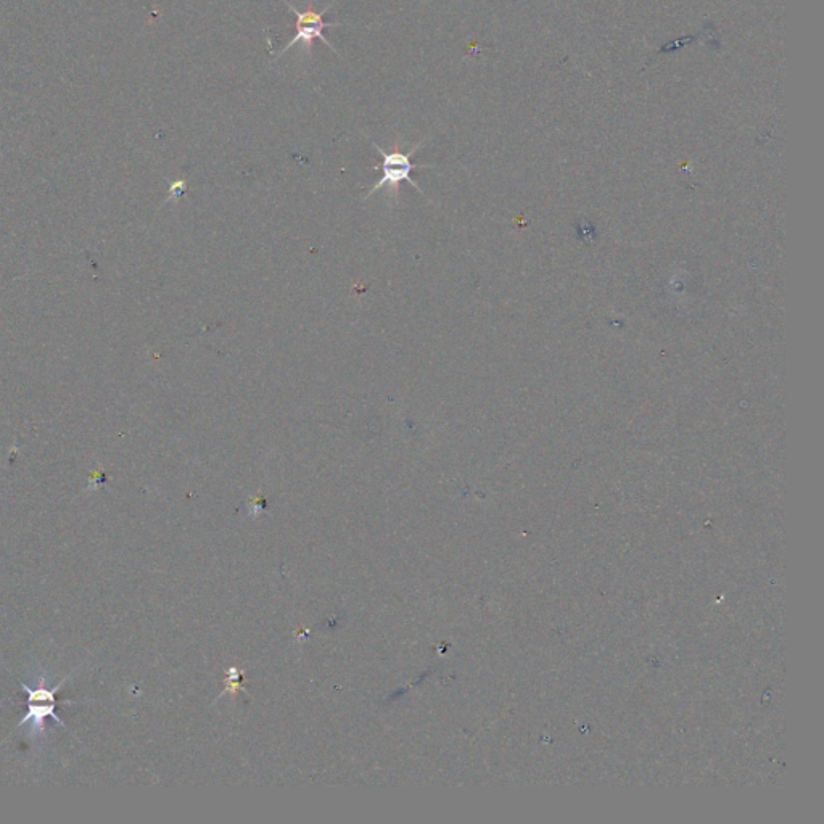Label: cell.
<instances>
[{"mask_svg":"<svg viewBox=\"0 0 824 824\" xmlns=\"http://www.w3.org/2000/svg\"><path fill=\"white\" fill-rule=\"evenodd\" d=\"M372 145H374V149L377 150L380 157H382V163L374 166L375 171H379V169L382 171V178L375 182V186L367 192L366 198L371 197V195L375 194L377 190L388 187V190H390V195H392L395 200H398V197H400L401 182L404 181L409 182V184H411V186L414 187L419 194L424 195L421 187L417 186L416 182L412 181L411 178V173L414 169L430 168L429 165H414L411 161L412 155H414L417 150L421 149L424 142L414 145L409 152H403V150H401L400 139H398V141L395 142V145H393L392 152H385V150L375 144V142H372Z\"/></svg>","mask_w":824,"mask_h":824,"instance_id":"cell-1","label":"cell"},{"mask_svg":"<svg viewBox=\"0 0 824 824\" xmlns=\"http://www.w3.org/2000/svg\"><path fill=\"white\" fill-rule=\"evenodd\" d=\"M78 670L79 667L73 670L70 675H66L65 678L52 689L44 688V686L33 689L29 688L28 684L23 683V681H18L21 689H23L26 694V713L23 715V718H21V721H18V725L15 726L13 730H18L20 726L26 725V723H33L34 731L42 734L44 733L47 718H54L58 726H62L68 733L73 734L70 728L66 726L65 721H62V718L58 717L55 709H57L58 691L65 686L66 681L70 680L71 676L75 675Z\"/></svg>","mask_w":824,"mask_h":824,"instance_id":"cell-2","label":"cell"},{"mask_svg":"<svg viewBox=\"0 0 824 824\" xmlns=\"http://www.w3.org/2000/svg\"><path fill=\"white\" fill-rule=\"evenodd\" d=\"M289 10H292L295 15H297V34H295V38L292 41H289V44L284 47V49L277 54V58L282 57V55L290 49V47L297 46L298 42H301L306 49V55L311 57V52H313V44L316 39H321L326 46H329L330 49L334 50L335 54H338L337 49L332 46V42L329 39H326V36L322 34V31L326 28H335V26H345L343 23H326V21L322 20L324 15L329 12L330 7L335 5V0H332L329 5L324 7L322 12H316L314 10L313 0H309L308 7L303 12L295 7V5L290 4V0H282Z\"/></svg>","mask_w":824,"mask_h":824,"instance_id":"cell-3","label":"cell"},{"mask_svg":"<svg viewBox=\"0 0 824 824\" xmlns=\"http://www.w3.org/2000/svg\"><path fill=\"white\" fill-rule=\"evenodd\" d=\"M184 190H186V182L184 181L176 182V184H173V187H171V192H173L176 198H178Z\"/></svg>","mask_w":824,"mask_h":824,"instance_id":"cell-4","label":"cell"}]
</instances>
